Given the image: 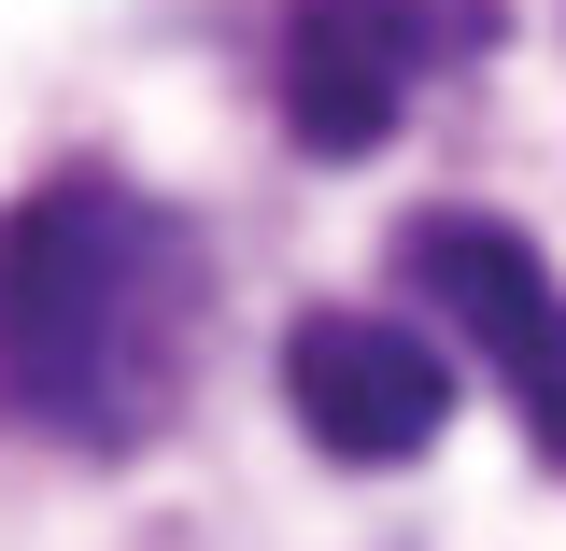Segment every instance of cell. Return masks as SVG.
<instances>
[{
    "label": "cell",
    "mask_w": 566,
    "mask_h": 551,
    "mask_svg": "<svg viewBox=\"0 0 566 551\" xmlns=\"http://www.w3.org/2000/svg\"><path fill=\"white\" fill-rule=\"evenodd\" d=\"M212 353V255L128 170L0 199V424L43 453H156Z\"/></svg>",
    "instance_id": "cell-1"
},
{
    "label": "cell",
    "mask_w": 566,
    "mask_h": 551,
    "mask_svg": "<svg viewBox=\"0 0 566 551\" xmlns=\"http://www.w3.org/2000/svg\"><path fill=\"white\" fill-rule=\"evenodd\" d=\"M397 283L495 368L510 424L566 467V283H553V255L524 226H495V212H411L397 226Z\"/></svg>",
    "instance_id": "cell-2"
},
{
    "label": "cell",
    "mask_w": 566,
    "mask_h": 551,
    "mask_svg": "<svg viewBox=\"0 0 566 551\" xmlns=\"http://www.w3.org/2000/svg\"><path fill=\"white\" fill-rule=\"evenodd\" d=\"M495 43V0H297L283 14V128L312 156H382L411 85Z\"/></svg>",
    "instance_id": "cell-3"
},
{
    "label": "cell",
    "mask_w": 566,
    "mask_h": 551,
    "mask_svg": "<svg viewBox=\"0 0 566 551\" xmlns=\"http://www.w3.org/2000/svg\"><path fill=\"white\" fill-rule=\"evenodd\" d=\"M283 411L340 467H411L453 424V353L397 311H297L283 326Z\"/></svg>",
    "instance_id": "cell-4"
}]
</instances>
